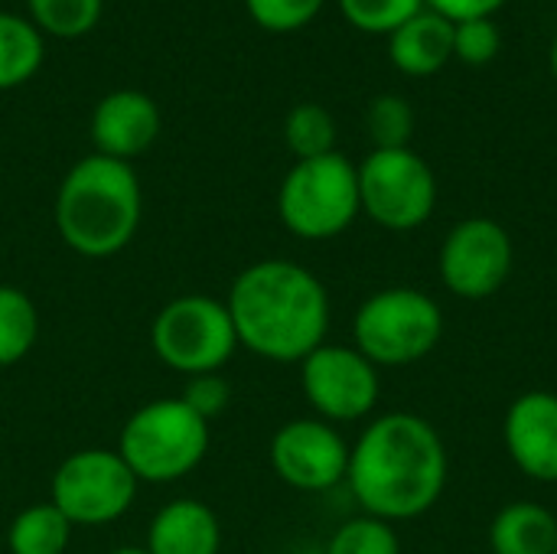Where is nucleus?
<instances>
[{"label": "nucleus", "mask_w": 557, "mask_h": 554, "mask_svg": "<svg viewBox=\"0 0 557 554\" xmlns=\"http://www.w3.org/2000/svg\"><path fill=\"white\" fill-rule=\"evenodd\" d=\"M447 447L414 411H388L366 424L349 447L346 483L366 516L408 522L437 506L447 487Z\"/></svg>", "instance_id": "f257e3e1"}, {"label": "nucleus", "mask_w": 557, "mask_h": 554, "mask_svg": "<svg viewBox=\"0 0 557 554\" xmlns=\"http://www.w3.org/2000/svg\"><path fill=\"white\" fill-rule=\"evenodd\" d=\"M238 346L271 362H304L326 343L330 294L297 261L264 258L248 264L225 297Z\"/></svg>", "instance_id": "f03ea898"}, {"label": "nucleus", "mask_w": 557, "mask_h": 554, "mask_svg": "<svg viewBox=\"0 0 557 554\" xmlns=\"http://www.w3.org/2000/svg\"><path fill=\"white\" fill-rule=\"evenodd\" d=\"M140 180L124 160L91 153L78 160L55 196V229L82 258H111L124 251L140 225Z\"/></svg>", "instance_id": "7ed1b4c3"}, {"label": "nucleus", "mask_w": 557, "mask_h": 554, "mask_svg": "<svg viewBox=\"0 0 557 554\" xmlns=\"http://www.w3.org/2000/svg\"><path fill=\"white\" fill-rule=\"evenodd\" d=\"M117 454L137 483H176L206 460L209 421L183 398L150 402L124 421Z\"/></svg>", "instance_id": "20e7f679"}, {"label": "nucleus", "mask_w": 557, "mask_h": 554, "mask_svg": "<svg viewBox=\"0 0 557 554\" xmlns=\"http://www.w3.org/2000/svg\"><path fill=\"white\" fill-rule=\"evenodd\" d=\"M444 336L441 304L418 287H385L366 297L352 317V343L375 369L421 362Z\"/></svg>", "instance_id": "39448f33"}, {"label": "nucleus", "mask_w": 557, "mask_h": 554, "mask_svg": "<svg viewBox=\"0 0 557 554\" xmlns=\"http://www.w3.org/2000/svg\"><path fill=\"white\" fill-rule=\"evenodd\" d=\"M359 212V173L339 150L297 160L281 180L277 216L284 229L304 242H330L343 235Z\"/></svg>", "instance_id": "423d86ee"}, {"label": "nucleus", "mask_w": 557, "mask_h": 554, "mask_svg": "<svg viewBox=\"0 0 557 554\" xmlns=\"http://www.w3.org/2000/svg\"><path fill=\"white\" fill-rule=\"evenodd\" d=\"M150 346L166 369L193 379L219 372L235 356L238 336L225 300L183 294L153 317Z\"/></svg>", "instance_id": "0eeeda50"}, {"label": "nucleus", "mask_w": 557, "mask_h": 554, "mask_svg": "<svg viewBox=\"0 0 557 554\" xmlns=\"http://www.w3.org/2000/svg\"><path fill=\"white\" fill-rule=\"evenodd\" d=\"M359 206L388 232L421 229L437 206V176L411 147L372 150L359 167Z\"/></svg>", "instance_id": "6e6552de"}, {"label": "nucleus", "mask_w": 557, "mask_h": 554, "mask_svg": "<svg viewBox=\"0 0 557 554\" xmlns=\"http://www.w3.org/2000/svg\"><path fill=\"white\" fill-rule=\"evenodd\" d=\"M137 496V477L117 451L88 447L59 464L52 473V506L72 526H108L121 519Z\"/></svg>", "instance_id": "1a4fd4ad"}, {"label": "nucleus", "mask_w": 557, "mask_h": 554, "mask_svg": "<svg viewBox=\"0 0 557 554\" xmlns=\"http://www.w3.org/2000/svg\"><path fill=\"white\" fill-rule=\"evenodd\" d=\"M516 264V248L509 232L496 219H463L457 222L437 255V271L444 287L460 300H486L496 297Z\"/></svg>", "instance_id": "9d476101"}, {"label": "nucleus", "mask_w": 557, "mask_h": 554, "mask_svg": "<svg viewBox=\"0 0 557 554\" xmlns=\"http://www.w3.org/2000/svg\"><path fill=\"white\" fill-rule=\"evenodd\" d=\"M300 389L317 418L330 424H349L375 411L382 379L356 346L323 343L300 362Z\"/></svg>", "instance_id": "9b49d317"}, {"label": "nucleus", "mask_w": 557, "mask_h": 554, "mask_svg": "<svg viewBox=\"0 0 557 554\" xmlns=\"http://www.w3.org/2000/svg\"><path fill=\"white\" fill-rule=\"evenodd\" d=\"M271 467L277 480L300 493H326L346 483L349 444L323 418H294L271 438Z\"/></svg>", "instance_id": "f8f14e48"}, {"label": "nucleus", "mask_w": 557, "mask_h": 554, "mask_svg": "<svg viewBox=\"0 0 557 554\" xmlns=\"http://www.w3.org/2000/svg\"><path fill=\"white\" fill-rule=\"evenodd\" d=\"M503 441L519 473L535 483H557L555 392H522L503 418Z\"/></svg>", "instance_id": "ddd939ff"}, {"label": "nucleus", "mask_w": 557, "mask_h": 554, "mask_svg": "<svg viewBox=\"0 0 557 554\" xmlns=\"http://www.w3.org/2000/svg\"><path fill=\"white\" fill-rule=\"evenodd\" d=\"M160 108L150 95L137 88H117L95 104L91 114V144L95 153L131 163L147 153L160 137Z\"/></svg>", "instance_id": "4468645a"}, {"label": "nucleus", "mask_w": 557, "mask_h": 554, "mask_svg": "<svg viewBox=\"0 0 557 554\" xmlns=\"http://www.w3.org/2000/svg\"><path fill=\"white\" fill-rule=\"evenodd\" d=\"M144 549L150 554H219L222 526L206 503L176 500L150 519Z\"/></svg>", "instance_id": "2eb2a0df"}, {"label": "nucleus", "mask_w": 557, "mask_h": 554, "mask_svg": "<svg viewBox=\"0 0 557 554\" xmlns=\"http://www.w3.org/2000/svg\"><path fill=\"white\" fill-rule=\"evenodd\" d=\"M388 59L411 78L437 75L454 59V23L424 7L388 36Z\"/></svg>", "instance_id": "dca6fc26"}, {"label": "nucleus", "mask_w": 557, "mask_h": 554, "mask_svg": "<svg viewBox=\"0 0 557 554\" xmlns=\"http://www.w3.org/2000/svg\"><path fill=\"white\" fill-rule=\"evenodd\" d=\"M493 554H555L557 516L542 503H509L490 522Z\"/></svg>", "instance_id": "f3484780"}, {"label": "nucleus", "mask_w": 557, "mask_h": 554, "mask_svg": "<svg viewBox=\"0 0 557 554\" xmlns=\"http://www.w3.org/2000/svg\"><path fill=\"white\" fill-rule=\"evenodd\" d=\"M46 46L33 20L0 10V91L29 82L42 65Z\"/></svg>", "instance_id": "a211bd4d"}, {"label": "nucleus", "mask_w": 557, "mask_h": 554, "mask_svg": "<svg viewBox=\"0 0 557 554\" xmlns=\"http://www.w3.org/2000/svg\"><path fill=\"white\" fill-rule=\"evenodd\" d=\"M72 522L52 506V503H36L16 513L7 532V549L10 554H65L72 542Z\"/></svg>", "instance_id": "6ab92c4d"}, {"label": "nucleus", "mask_w": 557, "mask_h": 554, "mask_svg": "<svg viewBox=\"0 0 557 554\" xmlns=\"http://www.w3.org/2000/svg\"><path fill=\"white\" fill-rule=\"evenodd\" d=\"M39 336L36 304L10 284H0V369L29 356Z\"/></svg>", "instance_id": "aec40b11"}, {"label": "nucleus", "mask_w": 557, "mask_h": 554, "mask_svg": "<svg viewBox=\"0 0 557 554\" xmlns=\"http://www.w3.org/2000/svg\"><path fill=\"white\" fill-rule=\"evenodd\" d=\"M284 144L297 160L326 157L336 150V121L323 104L304 101L284 121Z\"/></svg>", "instance_id": "412c9836"}, {"label": "nucleus", "mask_w": 557, "mask_h": 554, "mask_svg": "<svg viewBox=\"0 0 557 554\" xmlns=\"http://www.w3.org/2000/svg\"><path fill=\"white\" fill-rule=\"evenodd\" d=\"M33 26L55 39H78L98 26L104 0H26Z\"/></svg>", "instance_id": "4be33fe9"}, {"label": "nucleus", "mask_w": 557, "mask_h": 554, "mask_svg": "<svg viewBox=\"0 0 557 554\" xmlns=\"http://www.w3.org/2000/svg\"><path fill=\"white\" fill-rule=\"evenodd\" d=\"M326 554H401V539L392 522L362 513L330 535Z\"/></svg>", "instance_id": "5701e85b"}, {"label": "nucleus", "mask_w": 557, "mask_h": 554, "mask_svg": "<svg viewBox=\"0 0 557 554\" xmlns=\"http://www.w3.org/2000/svg\"><path fill=\"white\" fill-rule=\"evenodd\" d=\"M366 131L375 144V150H398L411 144L414 134V111L398 95H379L372 98L366 111Z\"/></svg>", "instance_id": "b1692460"}, {"label": "nucleus", "mask_w": 557, "mask_h": 554, "mask_svg": "<svg viewBox=\"0 0 557 554\" xmlns=\"http://www.w3.org/2000/svg\"><path fill=\"white\" fill-rule=\"evenodd\" d=\"M343 16L362 33H395L424 10V0H339Z\"/></svg>", "instance_id": "393cba45"}, {"label": "nucleus", "mask_w": 557, "mask_h": 554, "mask_svg": "<svg viewBox=\"0 0 557 554\" xmlns=\"http://www.w3.org/2000/svg\"><path fill=\"white\" fill-rule=\"evenodd\" d=\"M326 0H245L248 16L268 33H294L317 20Z\"/></svg>", "instance_id": "a878e982"}, {"label": "nucleus", "mask_w": 557, "mask_h": 554, "mask_svg": "<svg viewBox=\"0 0 557 554\" xmlns=\"http://www.w3.org/2000/svg\"><path fill=\"white\" fill-rule=\"evenodd\" d=\"M503 46V33L490 16L454 23V56L467 65H486L496 59Z\"/></svg>", "instance_id": "bb28decb"}, {"label": "nucleus", "mask_w": 557, "mask_h": 554, "mask_svg": "<svg viewBox=\"0 0 557 554\" xmlns=\"http://www.w3.org/2000/svg\"><path fill=\"white\" fill-rule=\"evenodd\" d=\"M202 421H212V418H219L225 408H228V402H232V389H228V382L219 376V372H209V376H193V379H186V392L180 395Z\"/></svg>", "instance_id": "cd10ccee"}, {"label": "nucleus", "mask_w": 557, "mask_h": 554, "mask_svg": "<svg viewBox=\"0 0 557 554\" xmlns=\"http://www.w3.org/2000/svg\"><path fill=\"white\" fill-rule=\"evenodd\" d=\"M506 0H424L428 10L441 13L450 23H463V20H480V16H493Z\"/></svg>", "instance_id": "c85d7f7f"}, {"label": "nucleus", "mask_w": 557, "mask_h": 554, "mask_svg": "<svg viewBox=\"0 0 557 554\" xmlns=\"http://www.w3.org/2000/svg\"><path fill=\"white\" fill-rule=\"evenodd\" d=\"M548 62H552V75H555V82H557V36H555V42H552V56H548Z\"/></svg>", "instance_id": "c756f323"}, {"label": "nucleus", "mask_w": 557, "mask_h": 554, "mask_svg": "<svg viewBox=\"0 0 557 554\" xmlns=\"http://www.w3.org/2000/svg\"><path fill=\"white\" fill-rule=\"evenodd\" d=\"M111 554H150L147 549H131V545H124V549H114Z\"/></svg>", "instance_id": "7c9ffc66"}, {"label": "nucleus", "mask_w": 557, "mask_h": 554, "mask_svg": "<svg viewBox=\"0 0 557 554\" xmlns=\"http://www.w3.org/2000/svg\"><path fill=\"white\" fill-rule=\"evenodd\" d=\"M555 554H557V549H555Z\"/></svg>", "instance_id": "2f4dec72"}]
</instances>
